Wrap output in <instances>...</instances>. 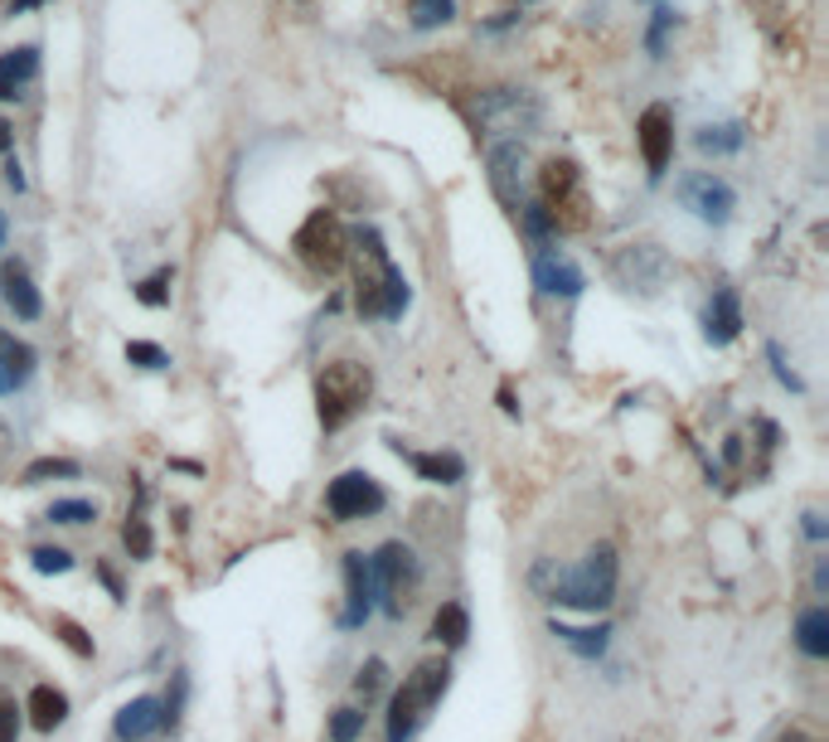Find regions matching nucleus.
<instances>
[{
    "instance_id": "nucleus-1",
    "label": "nucleus",
    "mask_w": 829,
    "mask_h": 742,
    "mask_svg": "<svg viewBox=\"0 0 829 742\" xmlns=\"http://www.w3.org/2000/svg\"><path fill=\"white\" fill-rule=\"evenodd\" d=\"M369 393H374V374H369L364 364H354V359H335V364H325L320 379H316L320 427L325 432H340V427L369 403Z\"/></svg>"
},
{
    "instance_id": "nucleus-2",
    "label": "nucleus",
    "mask_w": 829,
    "mask_h": 742,
    "mask_svg": "<svg viewBox=\"0 0 829 742\" xmlns=\"http://www.w3.org/2000/svg\"><path fill=\"white\" fill-rule=\"evenodd\" d=\"M616 598V548L611 544H597L587 554V564L563 572V578L553 582V592H548V602L558 606H573V612H607Z\"/></svg>"
},
{
    "instance_id": "nucleus-3",
    "label": "nucleus",
    "mask_w": 829,
    "mask_h": 742,
    "mask_svg": "<svg viewBox=\"0 0 829 742\" xmlns=\"http://www.w3.org/2000/svg\"><path fill=\"white\" fill-rule=\"evenodd\" d=\"M446 684H452V665H446V660H422V665L402 680V689L394 694V708H388V742H408L418 733L422 714L442 704Z\"/></svg>"
},
{
    "instance_id": "nucleus-4",
    "label": "nucleus",
    "mask_w": 829,
    "mask_h": 742,
    "mask_svg": "<svg viewBox=\"0 0 829 742\" xmlns=\"http://www.w3.org/2000/svg\"><path fill=\"white\" fill-rule=\"evenodd\" d=\"M544 121V103L529 88H490L476 103V127L490 137H524V131H539Z\"/></svg>"
},
{
    "instance_id": "nucleus-5",
    "label": "nucleus",
    "mask_w": 829,
    "mask_h": 742,
    "mask_svg": "<svg viewBox=\"0 0 829 742\" xmlns=\"http://www.w3.org/2000/svg\"><path fill=\"white\" fill-rule=\"evenodd\" d=\"M296 257L306 267H316V273H340L345 257H350V233H345V223L335 219L330 209H316L306 223L296 229Z\"/></svg>"
},
{
    "instance_id": "nucleus-6",
    "label": "nucleus",
    "mask_w": 829,
    "mask_h": 742,
    "mask_svg": "<svg viewBox=\"0 0 829 742\" xmlns=\"http://www.w3.org/2000/svg\"><path fill=\"white\" fill-rule=\"evenodd\" d=\"M369 572H374V592H384V612L388 616H402V602L398 598H408V592L418 588V578H422L418 554H412L408 544H398V538H388V544L369 558Z\"/></svg>"
},
{
    "instance_id": "nucleus-7",
    "label": "nucleus",
    "mask_w": 829,
    "mask_h": 742,
    "mask_svg": "<svg viewBox=\"0 0 829 742\" xmlns=\"http://www.w3.org/2000/svg\"><path fill=\"white\" fill-rule=\"evenodd\" d=\"M679 205H685L699 223H709V229H723V223H733V209H737V189L727 185L723 175L713 171H693V175H679L675 185Z\"/></svg>"
},
{
    "instance_id": "nucleus-8",
    "label": "nucleus",
    "mask_w": 829,
    "mask_h": 742,
    "mask_svg": "<svg viewBox=\"0 0 829 742\" xmlns=\"http://www.w3.org/2000/svg\"><path fill=\"white\" fill-rule=\"evenodd\" d=\"M539 189H544V205L548 213H553V223L558 229H582L587 223V199H582V171L573 161H548L544 165V175H539Z\"/></svg>"
},
{
    "instance_id": "nucleus-9",
    "label": "nucleus",
    "mask_w": 829,
    "mask_h": 742,
    "mask_svg": "<svg viewBox=\"0 0 829 742\" xmlns=\"http://www.w3.org/2000/svg\"><path fill=\"white\" fill-rule=\"evenodd\" d=\"M384 505H388V495L369 471H345V476H335L330 486H325V510H330V520H340V524L369 520V514H378Z\"/></svg>"
},
{
    "instance_id": "nucleus-10",
    "label": "nucleus",
    "mask_w": 829,
    "mask_h": 742,
    "mask_svg": "<svg viewBox=\"0 0 829 742\" xmlns=\"http://www.w3.org/2000/svg\"><path fill=\"white\" fill-rule=\"evenodd\" d=\"M611 277L626 291H655V287H665V277H669V257L659 253L655 243H631L616 253Z\"/></svg>"
},
{
    "instance_id": "nucleus-11",
    "label": "nucleus",
    "mask_w": 829,
    "mask_h": 742,
    "mask_svg": "<svg viewBox=\"0 0 829 742\" xmlns=\"http://www.w3.org/2000/svg\"><path fill=\"white\" fill-rule=\"evenodd\" d=\"M635 137H641V155H645L650 179H659V175L669 171V161H675V112H669L665 103L645 107Z\"/></svg>"
},
{
    "instance_id": "nucleus-12",
    "label": "nucleus",
    "mask_w": 829,
    "mask_h": 742,
    "mask_svg": "<svg viewBox=\"0 0 829 742\" xmlns=\"http://www.w3.org/2000/svg\"><path fill=\"white\" fill-rule=\"evenodd\" d=\"M524 141L519 137H505V141H495L490 146V189L500 195V205L505 209H519L524 199H519V179H524Z\"/></svg>"
},
{
    "instance_id": "nucleus-13",
    "label": "nucleus",
    "mask_w": 829,
    "mask_h": 742,
    "mask_svg": "<svg viewBox=\"0 0 829 742\" xmlns=\"http://www.w3.org/2000/svg\"><path fill=\"white\" fill-rule=\"evenodd\" d=\"M737 335H743V301H737L733 287H719L709 297V306H703V340H709L713 350H723Z\"/></svg>"
},
{
    "instance_id": "nucleus-14",
    "label": "nucleus",
    "mask_w": 829,
    "mask_h": 742,
    "mask_svg": "<svg viewBox=\"0 0 829 742\" xmlns=\"http://www.w3.org/2000/svg\"><path fill=\"white\" fill-rule=\"evenodd\" d=\"M345 592H350V606H345L340 626L354 631V626H364L369 612H374V572H369L364 554H345Z\"/></svg>"
},
{
    "instance_id": "nucleus-15",
    "label": "nucleus",
    "mask_w": 829,
    "mask_h": 742,
    "mask_svg": "<svg viewBox=\"0 0 829 742\" xmlns=\"http://www.w3.org/2000/svg\"><path fill=\"white\" fill-rule=\"evenodd\" d=\"M534 287L548 291V297H563V301H573L582 297V287H587V277H582V267L577 263H568L563 253H539L534 257Z\"/></svg>"
},
{
    "instance_id": "nucleus-16",
    "label": "nucleus",
    "mask_w": 829,
    "mask_h": 742,
    "mask_svg": "<svg viewBox=\"0 0 829 742\" xmlns=\"http://www.w3.org/2000/svg\"><path fill=\"white\" fill-rule=\"evenodd\" d=\"M39 78V49L35 44H20V49L0 54V103H15L25 97V88Z\"/></svg>"
},
{
    "instance_id": "nucleus-17",
    "label": "nucleus",
    "mask_w": 829,
    "mask_h": 742,
    "mask_svg": "<svg viewBox=\"0 0 829 742\" xmlns=\"http://www.w3.org/2000/svg\"><path fill=\"white\" fill-rule=\"evenodd\" d=\"M161 728V699L155 694H141V699L121 704L117 718H112V733H117V742H145Z\"/></svg>"
},
{
    "instance_id": "nucleus-18",
    "label": "nucleus",
    "mask_w": 829,
    "mask_h": 742,
    "mask_svg": "<svg viewBox=\"0 0 829 742\" xmlns=\"http://www.w3.org/2000/svg\"><path fill=\"white\" fill-rule=\"evenodd\" d=\"M0 297H5V306L15 311L20 321H39V316H44L39 287L30 282L25 263H5V267H0Z\"/></svg>"
},
{
    "instance_id": "nucleus-19",
    "label": "nucleus",
    "mask_w": 829,
    "mask_h": 742,
    "mask_svg": "<svg viewBox=\"0 0 829 742\" xmlns=\"http://www.w3.org/2000/svg\"><path fill=\"white\" fill-rule=\"evenodd\" d=\"M35 350H30L25 340H15L10 331H0V393H15L30 384V374H35Z\"/></svg>"
},
{
    "instance_id": "nucleus-20",
    "label": "nucleus",
    "mask_w": 829,
    "mask_h": 742,
    "mask_svg": "<svg viewBox=\"0 0 829 742\" xmlns=\"http://www.w3.org/2000/svg\"><path fill=\"white\" fill-rule=\"evenodd\" d=\"M30 723H35L39 733L63 728L69 723V694L54 689V684H35V694H30Z\"/></svg>"
},
{
    "instance_id": "nucleus-21",
    "label": "nucleus",
    "mask_w": 829,
    "mask_h": 742,
    "mask_svg": "<svg viewBox=\"0 0 829 742\" xmlns=\"http://www.w3.org/2000/svg\"><path fill=\"white\" fill-rule=\"evenodd\" d=\"M408 461L422 480H432V486H456V480L466 476V461L456 452H408Z\"/></svg>"
},
{
    "instance_id": "nucleus-22",
    "label": "nucleus",
    "mask_w": 829,
    "mask_h": 742,
    "mask_svg": "<svg viewBox=\"0 0 829 742\" xmlns=\"http://www.w3.org/2000/svg\"><path fill=\"white\" fill-rule=\"evenodd\" d=\"M795 646H801L810 660H825L829 656V612H825V606L801 612V622H795Z\"/></svg>"
},
{
    "instance_id": "nucleus-23",
    "label": "nucleus",
    "mask_w": 829,
    "mask_h": 742,
    "mask_svg": "<svg viewBox=\"0 0 829 742\" xmlns=\"http://www.w3.org/2000/svg\"><path fill=\"white\" fill-rule=\"evenodd\" d=\"M466 636H470L466 606H462V602H442V606H436V616H432V640H442L446 650H456V646H466Z\"/></svg>"
},
{
    "instance_id": "nucleus-24",
    "label": "nucleus",
    "mask_w": 829,
    "mask_h": 742,
    "mask_svg": "<svg viewBox=\"0 0 829 742\" xmlns=\"http://www.w3.org/2000/svg\"><path fill=\"white\" fill-rule=\"evenodd\" d=\"M743 141H747V131H743V121H719V127H699V137H693V146H699L703 155H733V151H743Z\"/></svg>"
},
{
    "instance_id": "nucleus-25",
    "label": "nucleus",
    "mask_w": 829,
    "mask_h": 742,
    "mask_svg": "<svg viewBox=\"0 0 829 742\" xmlns=\"http://www.w3.org/2000/svg\"><path fill=\"white\" fill-rule=\"evenodd\" d=\"M553 636L563 640V646H573L582 660H597L602 650H607V636H611V626H597V631H577V626H563V622H553Z\"/></svg>"
},
{
    "instance_id": "nucleus-26",
    "label": "nucleus",
    "mask_w": 829,
    "mask_h": 742,
    "mask_svg": "<svg viewBox=\"0 0 829 742\" xmlns=\"http://www.w3.org/2000/svg\"><path fill=\"white\" fill-rule=\"evenodd\" d=\"M78 476V461L69 456H39V461H30L25 466V486H44V480H73Z\"/></svg>"
},
{
    "instance_id": "nucleus-27",
    "label": "nucleus",
    "mask_w": 829,
    "mask_h": 742,
    "mask_svg": "<svg viewBox=\"0 0 829 742\" xmlns=\"http://www.w3.org/2000/svg\"><path fill=\"white\" fill-rule=\"evenodd\" d=\"M408 301H412L408 277H402V267L388 263V277H384V321H402V311H408Z\"/></svg>"
},
{
    "instance_id": "nucleus-28",
    "label": "nucleus",
    "mask_w": 829,
    "mask_h": 742,
    "mask_svg": "<svg viewBox=\"0 0 829 742\" xmlns=\"http://www.w3.org/2000/svg\"><path fill=\"white\" fill-rule=\"evenodd\" d=\"M514 213H519L524 233H529L534 243H548V239H553V233H558V223H553V213H548L544 199H529V205H519Z\"/></svg>"
},
{
    "instance_id": "nucleus-29",
    "label": "nucleus",
    "mask_w": 829,
    "mask_h": 742,
    "mask_svg": "<svg viewBox=\"0 0 829 742\" xmlns=\"http://www.w3.org/2000/svg\"><path fill=\"white\" fill-rule=\"evenodd\" d=\"M171 282H175V267H161V273H151L137 287V301H141V306H151V311H161L165 301H171Z\"/></svg>"
},
{
    "instance_id": "nucleus-30",
    "label": "nucleus",
    "mask_w": 829,
    "mask_h": 742,
    "mask_svg": "<svg viewBox=\"0 0 829 742\" xmlns=\"http://www.w3.org/2000/svg\"><path fill=\"white\" fill-rule=\"evenodd\" d=\"M121 544H127V554L137 558V564H145V558H151V548H155V538H151V524H145L141 514H131V520L121 524Z\"/></svg>"
},
{
    "instance_id": "nucleus-31",
    "label": "nucleus",
    "mask_w": 829,
    "mask_h": 742,
    "mask_svg": "<svg viewBox=\"0 0 829 742\" xmlns=\"http://www.w3.org/2000/svg\"><path fill=\"white\" fill-rule=\"evenodd\" d=\"M44 520H54V524H93L97 520V505L93 500H54Z\"/></svg>"
},
{
    "instance_id": "nucleus-32",
    "label": "nucleus",
    "mask_w": 829,
    "mask_h": 742,
    "mask_svg": "<svg viewBox=\"0 0 829 742\" xmlns=\"http://www.w3.org/2000/svg\"><path fill=\"white\" fill-rule=\"evenodd\" d=\"M456 15V0H412V25L418 30H436Z\"/></svg>"
},
{
    "instance_id": "nucleus-33",
    "label": "nucleus",
    "mask_w": 829,
    "mask_h": 742,
    "mask_svg": "<svg viewBox=\"0 0 829 742\" xmlns=\"http://www.w3.org/2000/svg\"><path fill=\"white\" fill-rule=\"evenodd\" d=\"M384 680H388V665H384V660H364L360 674H354V689H360L364 704H374L378 689H384Z\"/></svg>"
},
{
    "instance_id": "nucleus-34",
    "label": "nucleus",
    "mask_w": 829,
    "mask_h": 742,
    "mask_svg": "<svg viewBox=\"0 0 829 742\" xmlns=\"http://www.w3.org/2000/svg\"><path fill=\"white\" fill-rule=\"evenodd\" d=\"M364 733V708H335L330 718V742H354Z\"/></svg>"
},
{
    "instance_id": "nucleus-35",
    "label": "nucleus",
    "mask_w": 829,
    "mask_h": 742,
    "mask_svg": "<svg viewBox=\"0 0 829 742\" xmlns=\"http://www.w3.org/2000/svg\"><path fill=\"white\" fill-rule=\"evenodd\" d=\"M54 636H59L63 640V646H69L73 650V656H93V636H87L83 631V626H78V622H69V616H54Z\"/></svg>"
},
{
    "instance_id": "nucleus-36",
    "label": "nucleus",
    "mask_w": 829,
    "mask_h": 742,
    "mask_svg": "<svg viewBox=\"0 0 829 742\" xmlns=\"http://www.w3.org/2000/svg\"><path fill=\"white\" fill-rule=\"evenodd\" d=\"M675 25H679V15H675L669 5H659V10H655V20H650V35H645V49L655 54V59L665 54V39H669V30H675Z\"/></svg>"
},
{
    "instance_id": "nucleus-37",
    "label": "nucleus",
    "mask_w": 829,
    "mask_h": 742,
    "mask_svg": "<svg viewBox=\"0 0 829 742\" xmlns=\"http://www.w3.org/2000/svg\"><path fill=\"white\" fill-rule=\"evenodd\" d=\"M30 564H35V572H69L73 568V554L59 544H39L35 554H30Z\"/></svg>"
},
{
    "instance_id": "nucleus-38",
    "label": "nucleus",
    "mask_w": 829,
    "mask_h": 742,
    "mask_svg": "<svg viewBox=\"0 0 829 742\" xmlns=\"http://www.w3.org/2000/svg\"><path fill=\"white\" fill-rule=\"evenodd\" d=\"M127 359L137 369H165V364H171V355H165L161 345H151V340H131L127 345Z\"/></svg>"
},
{
    "instance_id": "nucleus-39",
    "label": "nucleus",
    "mask_w": 829,
    "mask_h": 742,
    "mask_svg": "<svg viewBox=\"0 0 829 742\" xmlns=\"http://www.w3.org/2000/svg\"><path fill=\"white\" fill-rule=\"evenodd\" d=\"M767 359H771V374L781 379V384H786L791 393H805V379L795 374V369L786 364V355H781V345H767Z\"/></svg>"
},
{
    "instance_id": "nucleus-40",
    "label": "nucleus",
    "mask_w": 829,
    "mask_h": 742,
    "mask_svg": "<svg viewBox=\"0 0 829 742\" xmlns=\"http://www.w3.org/2000/svg\"><path fill=\"white\" fill-rule=\"evenodd\" d=\"M20 738V704L0 689V742H15Z\"/></svg>"
},
{
    "instance_id": "nucleus-41",
    "label": "nucleus",
    "mask_w": 829,
    "mask_h": 742,
    "mask_svg": "<svg viewBox=\"0 0 829 742\" xmlns=\"http://www.w3.org/2000/svg\"><path fill=\"white\" fill-rule=\"evenodd\" d=\"M805 534H810V538H825V514H805Z\"/></svg>"
},
{
    "instance_id": "nucleus-42",
    "label": "nucleus",
    "mask_w": 829,
    "mask_h": 742,
    "mask_svg": "<svg viewBox=\"0 0 829 742\" xmlns=\"http://www.w3.org/2000/svg\"><path fill=\"white\" fill-rule=\"evenodd\" d=\"M5 179H10V189H15V195L25 189V171H20V161H10V165H5Z\"/></svg>"
},
{
    "instance_id": "nucleus-43",
    "label": "nucleus",
    "mask_w": 829,
    "mask_h": 742,
    "mask_svg": "<svg viewBox=\"0 0 829 742\" xmlns=\"http://www.w3.org/2000/svg\"><path fill=\"white\" fill-rule=\"evenodd\" d=\"M35 5H49V0H10L5 15H25V10H35Z\"/></svg>"
},
{
    "instance_id": "nucleus-44",
    "label": "nucleus",
    "mask_w": 829,
    "mask_h": 742,
    "mask_svg": "<svg viewBox=\"0 0 829 742\" xmlns=\"http://www.w3.org/2000/svg\"><path fill=\"white\" fill-rule=\"evenodd\" d=\"M10 146H15V127H10V121H0V155H5Z\"/></svg>"
},
{
    "instance_id": "nucleus-45",
    "label": "nucleus",
    "mask_w": 829,
    "mask_h": 742,
    "mask_svg": "<svg viewBox=\"0 0 829 742\" xmlns=\"http://www.w3.org/2000/svg\"><path fill=\"white\" fill-rule=\"evenodd\" d=\"M777 742H810V738H805V733H801V728H791V733H781Z\"/></svg>"
},
{
    "instance_id": "nucleus-46",
    "label": "nucleus",
    "mask_w": 829,
    "mask_h": 742,
    "mask_svg": "<svg viewBox=\"0 0 829 742\" xmlns=\"http://www.w3.org/2000/svg\"><path fill=\"white\" fill-rule=\"evenodd\" d=\"M0 247H5V213H0Z\"/></svg>"
}]
</instances>
